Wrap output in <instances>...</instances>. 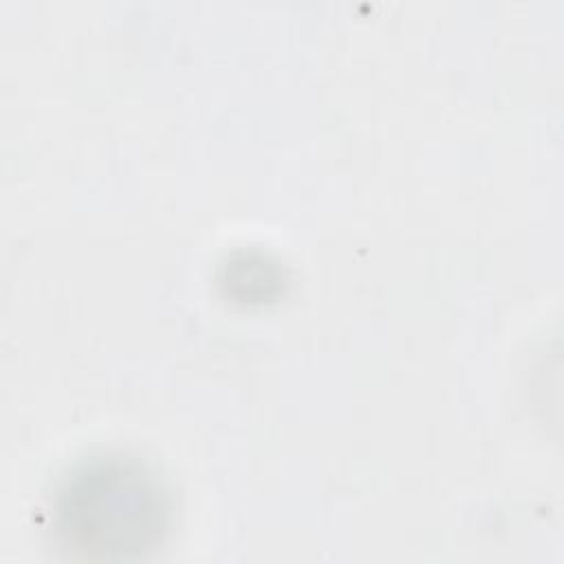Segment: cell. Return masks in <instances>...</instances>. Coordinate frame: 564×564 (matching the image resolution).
I'll return each instance as SVG.
<instances>
[{
  "label": "cell",
  "mask_w": 564,
  "mask_h": 564,
  "mask_svg": "<svg viewBox=\"0 0 564 564\" xmlns=\"http://www.w3.org/2000/svg\"><path fill=\"white\" fill-rule=\"evenodd\" d=\"M167 496L143 463L121 454L84 458L57 485L53 533L70 555L137 557L167 529Z\"/></svg>",
  "instance_id": "6da1fadb"
}]
</instances>
